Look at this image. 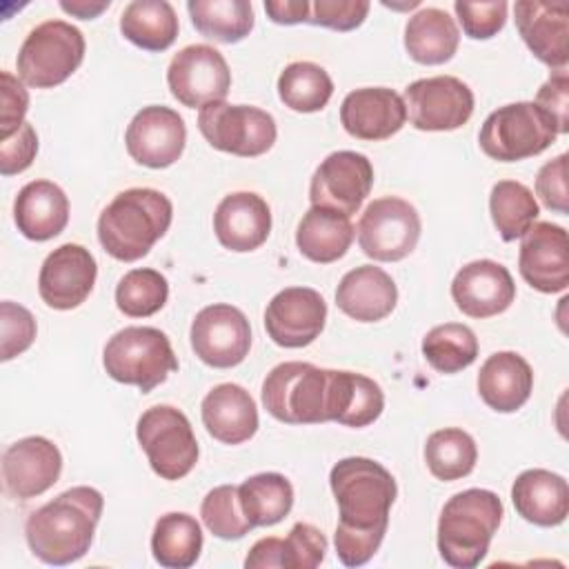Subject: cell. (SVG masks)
Instances as JSON below:
<instances>
[{"label": "cell", "instance_id": "1", "mask_svg": "<svg viewBox=\"0 0 569 569\" xmlns=\"http://www.w3.org/2000/svg\"><path fill=\"white\" fill-rule=\"evenodd\" d=\"M329 485L340 516L336 556L345 567H360L373 558L387 533L389 509L398 496L396 480L380 462L351 456L333 465Z\"/></svg>", "mask_w": 569, "mask_h": 569}, {"label": "cell", "instance_id": "2", "mask_svg": "<svg viewBox=\"0 0 569 569\" xmlns=\"http://www.w3.org/2000/svg\"><path fill=\"white\" fill-rule=\"evenodd\" d=\"M104 507L93 487H71L36 509L24 525L31 553L47 565H71L80 560L91 542Z\"/></svg>", "mask_w": 569, "mask_h": 569}, {"label": "cell", "instance_id": "3", "mask_svg": "<svg viewBox=\"0 0 569 569\" xmlns=\"http://www.w3.org/2000/svg\"><path fill=\"white\" fill-rule=\"evenodd\" d=\"M173 218L171 200L149 187L120 191L98 218V240L102 249L122 262L144 258L167 233Z\"/></svg>", "mask_w": 569, "mask_h": 569}, {"label": "cell", "instance_id": "4", "mask_svg": "<svg viewBox=\"0 0 569 569\" xmlns=\"http://www.w3.org/2000/svg\"><path fill=\"white\" fill-rule=\"evenodd\" d=\"M502 520V502L489 489H465L451 496L438 518L440 558L456 569L478 567Z\"/></svg>", "mask_w": 569, "mask_h": 569}, {"label": "cell", "instance_id": "5", "mask_svg": "<svg viewBox=\"0 0 569 569\" xmlns=\"http://www.w3.org/2000/svg\"><path fill=\"white\" fill-rule=\"evenodd\" d=\"M333 369L311 362H280L262 382V405L280 422L320 425L331 422Z\"/></svg>", "mask_w": 569, "mask_h": 569}, {"label": "cell", "instance_id": "6", "mask_svg": "<svg viewBox=\"0 0 569 569\" xmlns=\"http://www.w3.org/2000/svg\"><path fill=\"white\" fill-rule=\"evenodd\" d=\"M107 373L122 385H133L142 393L162 385L178 371V358L169 338L156 327H124L116 331L102 351Z\"/></svg>", "mask_w": 569, "mask_h": 569}, {"label": "cell", "instance_id": "7", "mask_svg": "<svg viewBox=\"0 0 569 569\" xmlns=\"http://www.w3.org/2000/svg\"><path fill=\"white\" fill-rule=\"evenodd\" d=\"M84 58V36L64 20H47L29 31L18 51V78L36 89L62 84Z\"/></svg>", "mask_w": 569, "mask_h": 569}, {"label": "cell", "instance_id": "8", "mask_svg": "<svg viewBox=\"0 0 569 569\" xmlns=\"http://www.w3.org/2000/svg\"><path fill=\"white\" fill-rule=\"evenodd\" d=\"M556 136V122L536 102H511L485 118L478 142L489 158L516 162L542 153Z\"/></svg>", "mask_w": 569, "mask_h": 569}, {"label": "cell", "instance_id": "9", "mask_svg": "<svg viewBox=\"0 0 569 569\" xmlns=\"http://www.w3.org/2000/svg\"><path fill=\"white\" fill-rule=\"evenodd\" d=\"M136 438L151 469L164 480L184 478L198 462V440L189 418L171 407H149L136 425Z\"/></svg>", "mask_w": 569, "mask_h": 569}, {"label": "cell", "instance_id": "10", "mask_svg": "<svg viewBox=\"0 0 569 569\" xmlns=\"http://www.w3.org/2000/svg\"><path fill=\"white\" fill-rule=\"evenodd\" d=\"M198 129L213 149L240 158L267 153L278 136L271 113L251 104H229L224 100L200 109Z\"/></svg>", "mask_w": 569, "mask_h": 569}, {"label": "cell", "instance_id": "11", "mask_svg": "<svg viewBox=\"0 0 569 569\" xmlns=\"http://www.w3.org/2000/svg\"><path fill=\"white\" fill-rule=\"evenodd\" d=\"M420 229V213L411 202L385 196L367 204L356 231L365 256L378 262H398L416 249Z\"/></svg>", "mask_w": 569, "mask_h": 569}, {"label": "cell", "instance_id": "12", "mask_svg": "<svg viewBox=\"0 0 569 569\" xmlns=\"http://www.w3.org/2000/svg\"><path fill=\"white\" fill-rule=\"evenodd\" d=\"M373 187V167L365 153L333 151L311 176L309 200L320 207L351 218Z\"/></svg>", "mask_w": 569, "mask_h": 569}, {"label": "cell", "instance_id": "13", "mask_svg": "<svg viewBox=\"0 0 569 569\" xmlns=\"http://www.w3.org/2000/svg\"><path fill=\"white\" fill-rule=\"evenodd\" d=\"M402 102L420 131H453L473 113V91L456 76L420 78L405 89Z\"/></svg>", "mask_w": 569, "mask_h": 569}, {"label": "cell", "instance_id": "14", "mask_svg": "<svg viewBox=\"0 0 569 569\" xmlns=\"http://www.w3.org/2000/svg\"><path fill=\"white\" fill-rule=\"evenodd\" d=\"M167 84L180 104L202 109L227 98L231 89V71L218 49L209 44H189L171 58Z\"/></svg>", "mask_w": 569, "mask_h": 569}, {"label": "cell", "instance_id": "15", "mask_svg": "<svg viewBox=\"0 0 569 569\" xmlns=\"http://www.w3.org/2000/svg\"><path fill=\"white\" fill-rule=\"evenodd\" d=\"M189 338L193 353L204 365L231 369L249 356L251 327L238 307L216 302L196 313Z\"/></svg>", "mask_w": 569, "mask_h": 569}, {"label": "cell", "instance_id": "16", "mask_svg": "<svg viewBox=\"0 0 569 569\" xmlns=\"http://www.w3.org/2000/svg\"><path fill=\"white\" fill-rule=\"evenodd\" d=\"M184 120L164 104L142 107L129 122L124 144L129 156L149 169L171 167L184 151Z\"/></svg>", "mask_w": 569, "mask_h": 569}, {"label": "cell", "instance_id": "17", "mask_svg": "<svg viewBox=\"0 0 569 569\" xmlns=\"http://www.w3.org/2000/svg\"><path fill=\"white\" fill-rule=\"evenodd\" d=\"M96 276L98 264L91 251L82 244L67 242L44 258L38 276V293L47 307L69 311L89 298Z\"/></svg>", "mask_w": 569, "mask_h": 569}, {"label": "cell", "instance_id": "18", "mask_svg": "<svg viewBox=\"0 0 569 569\" xmlns=\"http://www.w3.org/2000/svg\"><path fill=\"white\" fill-rule=\"evenodd\" d=\"M327 302L311 287H287L278 291L264 309L269 338L284 349L311 345L325 329Z\"/></svg>", "mask_w": 569, "mask_h": 569}, {"label": "cell", "instance_id": "19", "mask_svg": "<svg viewBox=\"0 0 569 569\" xmlns=\"http://www.w3.org/2000/svg\"><path fill=\"white\" fill-rule=\"evenodd\" d=\"M518 269L540 293H558L569 284L567 231L553 222H533L520 242Z\"/></svg>", "mask_w": 569, "mask_h": 569}, {"label": "cell", "instance_id": "20", "mask_svg": "<svg viewBox=\"0 0 569 569\" xmlns=\"http://www.w3.org/2000/svg\"><path fill=\"white\" fill-rule=\"evenodd\" d=\"M62 471L60 449L42 436H27L2 453V480L9 496L29 500L51 489Z\"/></svg>", "mask_w": 569, "mask_h": 569}, {"label": "cell", "instance_id": "21", "mask_svg": "<svg viewBox=\"0 0 569 569\" xmlns=\"http://www.w3.org/2000/svg\"><path fill=\"white\" fill-rule=\"evenodd\" d=\"M513 16L529 51L551 69H567L569 4L565 0H520L513 4Z\"/></svg>", "mask_w": 569, "mask_h": 569}, {"label": "cell", "instance_id": "22", "mask_svg": "<svg viewBox=\"0 0 569 569\" xmlns=\"http://www.w3.org/2000/svg\"><path fill=\"white\" fill-rule=\"evenodd\" d=\"M451 298L469 318H491L511 307L516 284L509 269L496 260H473L465 264L453 282Z\"/></svg>", "mask_w": 569, "mask_h": 569}, {"label": "cell", "instance_id": "23", "mask_svg": "<svg viewBox=\"0 0 569 569\" xmlns=\"http://www.w3.org/2000/svg\"><path fill=\"white\" fill-rule=\"evenodd\" d=\"M405 120L402 96L389 87L353 89L340 104V122L358 140H387L405 127Z\"/></svg>", "mask_w": 569, "mask_h": 569}, {"label": "cell", "instance_id": "24", "mask_svg": "<svg viewBox=\"0 0 569 569\" xmlns=\"http://www.w3.org/2000/svg\"><path fill=\"white\" fill-rule=\"evenodd\" d=\"M213 231L224 249L238 253L253 251L269 238L271 209L267 200L253 191H233L218 202Z\"/></svg>", "mask_w": 569, "mask_h": 569}, {"label": "cell", "instance_id": "25", "mask_svg": "<svg viewBox=\"0 0 569 569\" xmlns=\"http://www.w3.org/2000/svg\"><path fill=\"white\" fill-rule=\"evenodd\" d=\"M398 302L393 278L373 264H360L340 278L336 289L338 309L358 322H378L387 318Z\"/></svg>", "mask_w": 569, "mask_h": 569}, {"label": "cell", "instance_id": "26", "mask_svg": "<svg viewBox=\"0 0 569 569\" xmlns=\"http://www.w3.org/2000/svg\"><path fill=\"white\" fill-rule=\"evenodd\" d=\"M202 425L216 440L240 445L258 431V407L251 393L233 382L213 387L200 405Z\"/></svg>", "mask_w": 569, "mask_h": 569}, {"label": "cell", "instance_id": "27", "mask_svg": "<svg viewBox=\"0 0 569 569\" xmlns=\"http://www.w3.org/2000/svg\"><path fill=\"white\" fill-rule=\"evenodd\" d=\"M533 371L516 351L491 353L478 371V393L498 413L518 411L531 396Z\"/></svg>", "mask_w": 569, "mask_h": 569}, {"label": "cell", "instance_id": "28", "mask_svg": "<svg viewBox=\"0 0 569 569\" xmlns=\"http://www.w3.org/2000/svg\"><path fill=\"white\" fill-rule=\"evenodd\" d=\"M13 220L24 238L51 240L69 222V198L51 180H31L16 196Z\"/></svg>", "mask_w": 569, "mask_h": 569}, {"label": "cell", "instance_id": "29", "mask_svg": "<svg viewBox=\"0 0 569 569\" xmlns=\"http://www.w3.org/2000/svg\"><path fill=\"white\" fill-rule=\"evenodd\" d=\"M511 502L527 522L558 527L569 513V487L553 471L527 469L511 485Z\"/></svg>", "mask_w": 569, "mask_h": 569}, {"label": "cell", "instance_id": "30", "mask_svg": "<svg viewBox=\"0 0 569 569\" xmlns=\"http://www.w3.org/2000/svg\"><path fill=\"white\" fill-rule=\"evenodd\" d=\"M327 538L320 529L307 522H296L287 538H260L247 553V569L284 567V569H313L325 560Z\"/></svg>", "mask_w": 569, "mask_h": 569}, {"label": "cell", "instance_id": "31", "mask_svg": "<svg viewBox=\"0 0 569 569\" xmlns=\"http://www.w3.org/2000/svg\"><path fill=\"white\" fill-rule=\"evenodd\" d=\"M460 44L456 20L438 7L413 13L405 27V49L420 64H442L453 58Z\"/></svg>", "mask_w": 569, "mask_h": 569}, {"label": "cell", "instance_id": "32", "mask_svg": "<svg viewBox=\"0 0 569 569\" xmlns=\"http://www.w3.org/2000/svg\"><path fill=\"white\" fill-rule=\"evenodd\" d=\"M356 229L347 216L311 207L296 229V244L311 262L329 264L340 260L351 247Z\"/></svg>", "mask_w": 569, "mask_h": 569}, {"label": "cell", "instance_id": "33", "mask_svg": "<svg viewBox=\"0 0 569 569\" xmlns=\"http://www.w3.org/2000/svg\"><path fill=\"white\" fill-rule=\"evenodd\" d=\"M178 29L176 9L167 0H133L120 16L122 36L144 51L169 49Z\"/></svg>", "mask_w": 569, "mask_h": 569}, {"label": "cell", "instance_id": "34", "mask_svg": "<svg viewBox=\"0 0 569 569\" xmlns=\"http://www.w3.org/2000/svg\"><path fill=\"white\" fill-rule=\"evenodd\" d=\"M202 551V529L189 513L171 511L156 520L151 533V553L160 567L187 569L196 565Z\"/></svg>", "mask_w": 569, "mask_h": 569}, {"label": "cell", "instance_id": "35", "mask_svg": "<svg viewBox=\"0 0 569 569\" xmlns=\"http://www.w3.org/2000/svg\"><path fill=\"white\" fill-rule=\"evenodd\" d=\"M238 500L251 527H271L293 507L291 482L276 471H264L238 485Z\"/></svg>", "mask_w": 569, "mask_h": 569}, {"label": "cell", "instance_id": "36", "mask_svg": "<svg viewBox=\"0 0 569 569\" xmlns=\"http://www.w3.org/2000/svg\"><path fill=\"white\" fill-rule=\"evenodd\" d=\"M193 27L216 42H240L253 29V9L247 0H189Z\"/></svg>", "mask_w": 569, "mask_h": 569}, {"label": "cell", "instance_id": "37", "mask_svg": "<svg viewBox=\"0 0 569 569\" xmlns=\"http://www.w3.org/2000/svg\"><path fill=\"white\" fill-rule=\"evenodd\" d=\"M333 93L329 73L316 62H291L278 76V96L291 111L313 113L327 107Z\"/></svg>", "mask_w": 569, "mask_h": 569}, {"label": "cell", "instance_id": "38", "mask_svg": "<svg viewBox=\"0 0 569 569\" xmlns=\"http://www.w3.org/2000/svg\"><path fill=\"white\" fill-rule=\"evenodd\" d=\"M478 449L473 438L458 427L438 429L427 438L425 462L433 478L451 482L469 476L476 467Z\"/></svg>", "mask_w": 569, "mask_h": 569}, {"label": "cell", "instance_id": "39", "mask_svg": "<svg viewBox=\"0 0 569 569\" xmlns=\"http://www.w3.org/2000/svg\"><path fill=\"white\" fill-rule=\"evenodd\" d=\"M489 211L505 242L522 238L540 213L531 189L516 180H500L491 187Z\"/></svg>", "mask_w": 569, "mask_h": 569}, {"label": "cell", "instance_id": "40", "mask_svg": "<svg viewBox=\"0 0 569 569\" xmlns=\"http://www.w3.org/2000/svg\"><path fill=\"white\" fill-rule=\"evenodd\" d=\"M425 360L440 373H458L476 362L478 338L460 322H445L427 331L422 338Z\"/></svg>", "mask_w": 569, "mask_h": 569}, {"label": "cell", "instance_id": "41", "mask_svg": "<svg viewBox=\"0 0 569 569\" xmlns=\"http://www.w3.org/2000/svg\"><path fill=\"white\" fill-rule=\"evenodd\" d=\"M169 282L156 269H131L116 287V305L129 318H147L164 307Z\"/></svg>", "mask_w": 569, "mask_h": 569}, {"label": "cell", "instance_id": "42", "mask_svg": "<svg viewBox=\"0 0 569 569\" xmlns=\"http://www.w3.org/2000/svg\"><path fill=\"white\" fill-rule=\"evenodd\" d=\"M200 516L204 527L222 540H238L253 529L242 513V507L238 500V487L233 485L213 487L202 498Z\"/></svg>", "mask_w": 569, "mask_h": 569}, {"label": "cell", "instance_id": "43", "mask_svg": "<svg viewBox=\"0 0 569 569\" xmlns=\"http://www.w3.org/2000/svg\"><path fill=\"white\" fill-rule=\"evenodd\" d=\"M0 327H2V347H0L2 362L27 351L36 340V331H38L31 311L11 300H4L0 305Z\"/></svg>", "mask_w": 569, "mask_h": 569}, {"label": "cell", "instance_id": "44", "mask_svg": "<svg viewBox=\"0 0 569 569\" xmlns=\"http://www.w3.org/2000/svg\"><path fill=\"white\" fill-rule=\"evenodd\" d=\"M456 16L462 24V31L473 40H487L493 38L507 22V2L493 0V2H453Z\"/></svg>", "mask_w": 569, "mask_h": 569}, {"label": "cell", "instance_id": "45", "mask_svg": "<svg viewBox=\"0 0 569 569\" xmlns=\"http://www.w3.org/2000/svg\"><path fill=\"white\" fill-rule=\"evenodd\" d=\"M367 13V0H316L311 2L307 22L333 31H351L365 22Z\"/></svg>", "mask_w": 569, "mask_h": 569}, {"label": "cell", "instance_id": "46", "mask_svg": "<svg viewBox=\"0 0 569 569\" xmlns=\"http://www.w3.org/2000/svg\"><path fill=\"white\" fill-rule=\"evenodd\" d=\"M536 193L542 204L556 213H567L569 191H567V153L556 156L545 162L536 176Z\"/></svg>", "mask_w": 569, "mask_h": 569}, {"label": "cell", "instance_id": "47", "mask_svg": "<svg viewBox=\"0 0 569 569\" xmlns=\"http://www.w3.org/2000/svg\"><path fill=\"white\" fill-rule=\"evenodd\" d=\"M38 153V133L33 124L24 122L13 136L0 140V173L13 176L31 167Z\"/></svg>", "mask_w": 569, "mask_h": 569}, {"label": "cell", "instance_id": "48", "mask_svg": "<svg viewBox=\"0 0 569 569\" xmlns=\"http://www.w3.org/2000/svg\"><path fill=\"white\" fill-rule=\"evenodd\" d=\"M536 104L556 122L558 133L569 131V76L567 69H553L536 93Z\"/></svg>", "mask_w": 569, "mask_h": 569}, {"label": "cell", "instance_id": "49", "mask_svg": "<svg viewBox=\"0 0 569 569\" xmlns=\"http://www.w3.org/2000/svg\"><path fill=\"white\" fill-rule=\"evenodd\" d=\"M2 109H0V136L2 140L13 136L24 124V113L29 109V93L24 82L9 71H2Z\"/></svg>", "mask_w": 569, "mask_h": 569}, {"label": "cell", "instance_id": "50", "mask_svg": "<svg viewBox=\"0 0 569 569\" xmlns=\"http://www.w3.org/2000/svg\"><path fill=\"white\" fill-rule=\"evenodd\" d=\"M311 2L307 0H267L264 11L278 24H298L309 20Z\"/></svg>", "mask_w": 569, "mask_h": 569}, {"label": "cell", "instance_id": "51", "mask_svg": "<svg viewBox=\"0 0 569 569\" xmlns=\"http://www.w3.org/2000/svg\"><path fill=\"white\" fill-rule=\"evenodd\" d=\"M109 0H100V2H91V0H62L60 2V9L76 16V18H82V20H91L96 16H100L104 9H109Z\"/></svg>", "mask_w": 569, "mask_h": 569}]
</instances>
